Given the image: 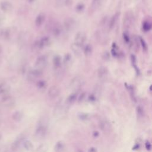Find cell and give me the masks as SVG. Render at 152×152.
I'll return each mask as SVG.
<instances>
[{
	"instance_id": "f35d334b",
	"label": "cell",
	"mask_w": 152,
	"mask_h": 152,
	"mask_svg": "<svg viewBox=\"0 0 152 152\" xmlns=\"http://www.w3.org/2000/svg\"><path fill=\"white\" fill-rule=\"evenodd\" d=\"M4 20V15L2 12H0V26L2 25Z\"/></svg>"
},
{
	"instance_id": "ab89813d",
	"label": "cell",
	"mask_w": 152,
	"mask_h": 152,
	"mask_svg": "<svg viewBox=\"0 0 152 152\" xmlns=\"http://www.w3.org/2000/svg\"><path fill=\"white\" fill-rule=\"evenodd\" d=\"M2 133H1V132L0 131V141H1V140L2 139Z\"/></svg>"
},
{
	"instance_id": "7bdbcfd3",
	"label": "cell",
	"mask_w": 152,
	"mask_h": 152,
	"mask_svg": "<svg viewBox=\"0 0 152 152\" xmlns=\"http://www.w3.org/2000/svg\"><path fill=\"white\" fill-rule=\"evenodd\" d=\"M0 50H1V49H0Z\"/></svg>"
},
{
	"instance_id": "83f0119b",
	"label": "cell",
	"mask_w": 152,
	"mask_h": 152,
	"mask_svg": "<svg viewBox=\"0 0 152 152\" xmlns=\"http://www.w3.org/2000/svg\"><path fill=\"white\" fill-rule=\"evenodd\" d=\"M100 126L101 128V129L104 131H106L109 129V124L107 122H106L104 121H103L102 122H100Z\"/></svg>"
},
{
	"instance_id": "e575fe53",
	"label": "cell",
	"mask_w": 152,
	"mask_h": 152,
	"mask_svg": "<svg viewBox=\"0 0 152 152\" xmlns=\"http://www.w3.org/2000/svg\"><path fill=\"white\" fill-rule=\"evenodd\" d=\"M131 61H132V65L134 66L135 69H137V66H136V58H135V56L134 55H132L131 56Z\"/></svg>"
},
{
	"instance_id": "60d3db41",
	"label": "cell",
	"mask_w": 152,
	"mask_h": 152,
	"mask_svg": "<svg viewBox=\"0 0 152 152\" xmlns=\"http://www.w3.org/2000/svg\"><path fill=\"white\" fill-rule=\"evenodd\" d=\"M76 152H83V151H82L81 150H78Z\"/></svg>"
},
{
	"instance_id": "7a4b0ae2",
	"label": "cell",
	"mask_w": 152,
	"mask_h": 152,
	"mask_svg": "<svg viewBox=\"0 0 152 152\" xmlns=\"http://www.w3.org/2000/svg\"><path fill=\"white\" fill-rule=\"evenodd\" d=\"M42 75V71L37 69H33L30 70L27 73V79L30 81H34L37 78H39L40 76Z\"/></svg>"
},
{
	"instance_id": "4316f807",
	"label": "cell",
	"mask_w": 152,
	"mask_h": 152,
	"mask_svg": "<svg viewBox=\"0 0 152 152\" xmlns=\"http://www.w3.org/2000/svg\"><path fill=\"white\" fill-rule=\"evenodd\" d=\"M48 145L46 144H41L36 149V152H47Z\"/></svg>"
},
{
	"instance_id": "8992f818",
	"label": "cell",
	"mask_w": 152,
	"mask_h": 152,
	"mask_svg": "<svg viewBox=\"0 0 152 152\" xmlns=\"http://www.w3.org/2000/svg\"><path fill=\"white\" fill-rule=\"evenodd\" d=\"M1 103L6 107H12L15 104V100L9 95H5L1 100Z\"/></svg>"
},
{
	"instance_id": "3957f363",
	"label": "cell",
	"mask_w": 152,
	"mask_h": 152,
	"mask_svg": "<svg viewBox=\"0 0 152 152\" xmlns=\"http://www.w3.org/2000/svg\"><path fill=\"white\" fill-rule=\"evenodd\" d=\"M76 21L71 18H67L64 22V27L67 31H71L76 28Z\"/></svg>"
},
{
	"instance_id": "f546056e",
	"label": "cell",
	"mask_w": 152,
	"mask_h": 152,
	"mask_svg": "<svg viewBox=\"0 0 152 152\" xmlns=\"http://www.w3.org/2000/svg\"><path fill=\"white\" fill-rule=\"evenodd\" d=\"M84 5L81 3L78 4L75 7V11L78 13L82 12L84 11Z\"/></svg>"
},
{
	"instance_id": "1f68e13d",
	"label": "cell",
	"mask_w": 152,
	"mask_h": 152,
	"mask_svg": "<svg viewBox=\"0 0 152 152\" xmlns=\"http://www.w3.org/2000/svg\"><path fill=\"white\" fill-rule=\"evenodd\" d=\"M78 118L81 119V120H86L88 119V115L87 113H78Z\"/></svg>"
},
{
	"instance_id": "cb8c5ba5",
	"label": "cell",
	"mask_w": 152,
	"mask_h": 152,
	"mask_svg": "<svg viewBox=\"0 0 152 152\" xmlns=\"http://www.w3.org/2000/svg\"><path fill=\"white\" fill-rule=\"evenodd\" d=\"M23 145L24 148L27 151H30L33 148V144L28 140L24 141V142H23Z\"/></svg>"
},
{
	"instance_id": "8d00e7d4",
	"label": "cell",
	"mask_w": 152,
	"mask_h": 152,
	"mask_svg": "<svg viewBox=\"0 0 152 152\" xmlns=\"http://www.w3.org/2000/svg\"><path fill=\"white\" fill-rule=\"evenodd\" d=\"M123 38H124L125 42H127V43L129 42V38L128 35L126 33H124V34H123Z\"/></svg>"
},
{
	"instance_id": "52a82bcc",
	"label": "cell",
	"mask_w": 152,
	"mask_h": 152,
	"mask_svg": "<svg viewBox=\"0 0 152 152\" xmlns=\"http://www.w3.org/2000/svg\"><path fill=\"white\" fill-rule=\"evenodd\" d=\"M74 43L81 45V46H83V45L84 44L86 40V34L83 31H79L78 32L75 36V39H74Z\"/></svg>"
},
{
	"instance_id": "603a6c76",
	"label": "cell",
	"mask_w": 152,
	"mask_h": 152,
	"mask_svg": "<svg viewBox=\"0 0 152 152\" xmlns=\"http://www.w3.org/2000/svg\"><path fill=\"white\" fill-rule=\"evenodd\" d=\"M118 14H115L114 15H113V17L111 18L110 20V22H109V27L110 28V29H112L115 25L117 20H118Z\"/></svg>"
},
{
	"instance_id": "d6a6232c",
	"label": "cell",
	"mask_w": 152,
	"mask_h": 152,
	"mask_svg": "<svg viewBox=\"0 0 152 152\" xmlns=\"http://www.w3.org/2000/svg\"><path fill=\"white\" fill-rule=\"evenodd\" d=\"M140 41L141 46H142V49H144V50H146L147 49V44H146V43L145 42L144 40L142 38L140 37Z\"/></svg>"
},
{
	"instance_id": "ffe728a7",
	"label": "cell",
	"mask_w": 152,
	"mask_h": 152,
	"mask_svg": "<svg viewBox=\"0 0 152 152\" xmlns=\"http://www.w3.org/2000/svg\"><path fill=\"white\" fill-rule=\"evenodd\" d=\"M77 97V93L73 92L71 94H69L66 100V103L67 104H72L76 100Z\"/></svg>"
},
{
	"instance_id": "5bb4252c",
	"label": "cell",
	"mask_w": 152,
	"mask_h": 152,
	"mask_svg": "<svg viewBox=\"0 0 152 152\" xmlns=\"http://www.w3.org/2000/svg\"><path fill=\"white\" fill-rule=\"evenodd\" d=\"M62 31V27L58 23H55L52 27V32L54 36H59Z\"/></svg>"
},
{
	"instance_id": "484cf974",
	"label": "cell",
	"mask_w": 152,
	"mask_h": 152,
	"mask_svg": "<svg viewBox=\"0 0 152 152\" xmlns=\"http://www.w3.org/2000/svg\"><path fill=\"white\" fill-rule=\"evenodd\" d=\"M84 54L86 56H90L92 53V48L90 45H86L83 49Z\"/></svg>"
},
{
	"instance_id": "4fadbf2b",
	"label": "cell",
	"mask_w": 152,
	"mask_h": 152,
	"mask_svg": "<svg viewBox=\"0 0 152 152\" xmlns=\"http://www.w3.org/2000/svg\"><path fill=\"white\" fill-rule=\"evenodd\" d=\"M62 64V59L61 56L58 55H56L55 56H54L53 58V65L54 68L56 70L61 69Z\"/></svg>"
},
{
	"instance_id": "e0dca14e",
	"label": "cell",
	"mask_w": 152,
	"mask_h": 152,
	"mask_svg": "<svg viewBox=\"0 0 152 152\" xmlns=\"http://www.w3.org/2000/svg\"><path fill=\"white\" fill-rule=\"evenodd\" d=\"M10 90V86L7 83H1L0 84V94L7 95L8 92Z\"/></svg>"
},
{
	"instance_id": "9c48e42d",
	"label": "cell",
	"mask_w": 152,
	"mask_h": 152,
	"mask_svg": "<svg viewBox=\"0 0 152 152\" xmlns=\"http://www.w3.org/2000/svg\"><path fill=\"white\" fill-rule=\"evenodd\" d=\"M73 63V59L72 55L69 53H66L64 55L62 59V64L66 68H70Z\"/></svg>"
},
{
	"instance_id": "d590c367",
	"label": "cell",
	"mask_w": 152,
	"mask_h": 152,
	"mask_svg": "<svg viewBox=\"0 0 152 152\" xmlns=\"http://www.w3.org/2000/svg\"><path fill=\"white\" fill-rule=\"evenodd\" d=\"M85 97H86V93H81V94L80 95L79 97H78V102H83V101L84 100V99H85Z\"/></svg>"
},
{
	"instance_id": "b9f144b4",
	"label": "cell",
	"mask_w": 152,
	"mask_h": 152,
	"mask_svg": "<svg viewBox=\"0 0 152 152\" xmlns=\"http://www.w3.org/2000/svg\"><path fill=\"white\" fill-rule=\"evenodd\" d=\"M1 119H0V124H1Z\"/></svg>"
},
{
	"instance_id": "7c38bea8",
	"label": "cell",
	"mask_w": 152,
	"mask_h": 152,
	"mask_svg": "<svg viewBox=\"0 0 152 152\" xmlns=\"http://www.w3.org/2000/svg\"><path fill=\"white\" fill-rule=\"evenodd\" d=\"M40 49L49 46L51 43V40L49 37H43L37 40Z\"/></svg>"
},
{
	"instance_id": "9a60e30c",
	"label": "cell",
	"mask_w": 152,
	"mask_h": 152,
	"mask_svg": "<svg viewBox=\"0 0 152 152\" xmlns=\"http://www.w3.org/2000/svg\"><path fill=\"white\" fill-rule=\"evenodd\" d=\"M24 137L23 135H20L17 137V138L13 142V143L11 144V149L13 151H17L20 145V144L21 142H24L23 141Z\"/></svg>"
},
{
	"instance_id": "836d02e7",
	"label": "cell",
	"mask_w": 152,
	"mask_h": 152,
	"mask_svg": "<svg viewBox=\"0 0 152 152\" xmlns=\"http://www.w3.org/2000/svg\"><path fill=\"white\" fill-rule=\"evenodd\" d=\"M68 0H56V2L58 5L62 6L68 3Z\"/></svg>"
},
{
	"instance_id": "30bf717a",
	"label": "cell",
	"mask_w": 152,
	"mask_h": 152,
	"mask_svg": "<svg viewBox=\"0 0 152 152\" xmlns=\"http://www.w3.org/2000/svg\"><path fill=\"white\" fill-rule=\"evenodd\" d=\"M71 49L72 51L73 52V53H74V55L77 57L80 56L81 55L82 52H83V46L81 45H79L75 43H73L71 44Z\"/></svg>"
},
{
	"instance_id": "5b68a950",
	"label": "cell",
	"mask_w": 152,
	"mask_h": 152,
	"mask_svg": "<svg viewBox=\"0 0 152 152\" xmlns=\"http://www.w3.org/2000/svg\"><path fill=\"white\" fill-rule=\"evenodd\" d=\"M81 86V80L78 77H75L73 78L69 84L70 88L74 93H77V91L80 90Z\"/></svg>"
},
{
	"instance_id": "6da1fadb",
	"label": "cell",
	"mask_w": 152,
	"mask_h": 152,
	"mask_svg": "<svg viewBox=\"0 0 152 152\" xmlns=\"http://www.w3.org/2000/svg\"><path fill=\"white\" fill-rule=\"evenodd\" d=\"M48 58L45 55H42L37 58L34 62V68L42 71L47 65Z\"/></svg>"
},
{
	"instance_id": "f1b7e54d",
	"label": "cell",
	"mask_w": 152,
	"mask_h": 152,
	"mask_svg": "<svg viewBox=\"0 0 152 152\" xmlns=\"http://www.w3.org/2000/svg\"><path fill=\"white\" fill-rule=\"evenodd\" d=\"M152 27V25L151 24V23H150L148 21H145L144 22L143 24H142V29L144 30V31H147L148 30H150Z\"/></svg>"
},
{
	"instance_id": "d6986e66",
	"label": "cell",
	"mask_w": 152,
	"mask_h": 152,
	"mask_svg": "<svg viewBox=\"0 0 152 152\" xmlns=\"http://www.w3.org/2000/svg\"><path fill=\"white\" fill-rule=\"evenodd\" d=\"M45 20V15L42 12L40 13L39 15H37V16L35 19V25L37 27L42 26V24L44 23Z\"/></svg>"
},
{
	"instance_id": "277c9868",
	"label": "cell",
	"mask_w": 152,
	"mask_h": 152,
	"mask_svg": "<svg viewBox=\"0 0 152 152\" xmlns=\"http://www.w3.org/2000/svg\"><path fill=\"white\" fill-rule=\"evenodd\" d=\"M47 132V127L42 125H38L34 132L36 138L40 140L45 137Z\"/></svg>"
},
{
	"instance_id": "44dd1931",
	"label": "cell",
	"mask_w": 152,
	"mask_h": 152,
	"mask_svg": "<svg viewBox=\"0 0 152 152\" xmlns=\"http://www.w3.org/2000/svg\"><path fill=\"white\" fill-rule=\"evenodd\" d=\"M37 89L40 91H43L47 87V83L44 80H40L36 84Z\"/></svg>"
},
{
	"instance_id": "ac0fdd59",
	"label": "cell",
	"mask_w": 152,
	"mask_h": 152,
	"mask_svg": "<svg viewBox=\"0 0 152 152\" xmlns=\"http://www.w3.org/2000/svg\"><path fill=\"white\" fill-rule=\"evenodd\" d=\"M65 145L63 141H58L54 146L55 152H64L65 150Z\"/></svg>"
},
{
	"instance_id": "d4e9b609",
	"label": "cell",
	"mask_w": 152,
	"mask_h": 152,
	"mask_svg": "<svg viewBox=\"0 0 152 152\" xmlns=\"http://www.w3.org/2000/svg\"><path fill=\"white\" fill-rule=\"evenodd\" d=\"M107 75L106 69L104 67H101L98 70V75L100 79L104 78Z\"/></svg>"
},
{
	"instance_id": "4dcf8cb0",
	"label": "cell",
	"mask_w": 152,
	"mask_h": 152,
	"mask_svg": "<svg viewBox=\"0 0 152 152\" xmlns=\"http://www.w3.org/2000/svg\"><path fill=\"white\" fill-rule=\"evenodd\" d=\"M100 0H92L91 2V8L96 9L99 5Z\"/></svg>"
},
{
	"instance_id": "8fae6325",
	"label": "cell",
	"mask_w": 152,
	"mask_h": 152,
	"mask_svg": "<svg viewBox=\"0 0 152 152\" xmlns=\"http://www.w3.org/2000/svg\"><path fill=\"white\" fill-rule=\"evenodd\" d=\"M48 96L50 98H55L58 97L60 93V89L56 86H51L48 90Z\"/></svg>"
},
{
	"instance_id": "7402d4cb",
	"label": "cell",
	"mask_w": 152,
	"mask_h": 152,
	"mask_svg": "<svg viewBox=\"0 0 152 152\" xmlns=\"http://www.w3.org/2000/svg\"><path fill=\"white\" fill-rule=\"evenodd\" d=\"M23 114L21 112L19 111V110H17V111H15L13 114H12V119L16 122H19L22 119H23Z\"/></svg>"
},
{
	"instance_id": "74e56055",
	"label": "cell",
	"mask_w": 152,
	"mask_h": 152,
	"mask_svg": "<svg viewBox=\"0 0 152 152\" xmlns=\"http://www.w3.org/2000/svg\"><path fill=\"white\" fill-rule=\"evenodd\" d=\"M137 112H138V115H143V110H142V107H141L140 106H138L137 107Z\"/></svg>"
},
{
	"instance_id": "ba28073f",
	"label": "cell",
	"mask_w": 152,
	"mask_h": 152,
	"mask_svg": "<svg viewBox=\"0 0 152 152\" xmlns=\"http://www.w3.org/2000/svg\"><path fill=\"white\" fill-rule=\"evenodd\" d=\"M0 8L4 12H10L12 10L13 6L12 4L7 0H4L0 3Z\"/></svg>"
},
{
	"instance_id": "2e32d148",
	"label": "cell",
	"mask_w": 152,
	"mask_h": 152,
	"mask_svg": "<svg viewBox=\"0 0 152 152\" xmlns=\"http://www.w3.org/2000/svg\"><path fill=\"white\" fill-rule=\"evenodd\" d=\"M0 37L4 40H9L11 37V30L10 28H4L0 31Z\"/></svg>"
}]
</instances>
